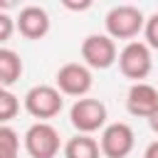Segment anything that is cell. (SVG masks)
I'll return each instance as SVG.
<instances>
[{
	"label": "cell",
	"instance_id": "cell-18",
	"mask_svg": "<svg viewBox=\"0 0 158 158\" xmlns=\"http://www.w3.org/2000/svg\"><path fill=\"white\" fill-rule=\"evenodd\" d=\"M148 126L153 128V133H158V106H156V111L148 116Z\"/></svg>",
	"mask_w": 158,
	"mask_h": 158
},
{
	"label": "cell",
	"instance_id": "cell-19",
	"mask_svg": "<svg viewBox=\"0 0 158 158\" xmlns=\"http://www.w3.org/2000/svg\"><path fill=\"white\" fill-rule=\"evenodd\" d=\"M69 10H86V7H91V2H79V5H74V2H64Z\"/></svg>",
	"mask_w": 158,
	"mask_h": 158
},
{
	"label": "cell",
	"instance_id": "cell-12",
	"mask_svg": "<svg viewBox=\"0 0 158 158\" xmlns=\"http://www.w3.org/2000/svg\"><path fill=\"white\" fill-rule=\"evenodd\" d=\"M22 77V59L15 49L0 47V86H10Z\"/></svg>",
	"mask_w": 158,
	"mask_h": 158
},
{
	"label": "cell",
	"instance_id": "cell-9",
	"mask_svg": "<svg viewBox=\"0 0 158 158\" xmlns=\"http://www.w3.org/2000/svg\"><path fill=\"white\" fill-rule=\"evenodd\" d=\"M52 27V20L47 15L44 7L40 5H25L20 10V15L15 17V30L25 37V40H42Z\"/></svg>",
	"mask_w": 158,
	"mask_h": 158
},
{
	"label": "cell",
	"instance_id": "cell-1",
	"mask_svg": "<svg viewBox=\"0 0 158 158\" xmlns=\"http://www.w3.org/2000/svg\"><path fill=\"white\" fill-rule=\"evenodd\" d=\"M106 35L116 42V40H128L133 42V37H138V32H143L146 27V17L136 5H116L106 12Z\"/></svg>",
	"mask_w": 158,
	"mask_h": 158
},
{
	"label": "cell",
	"instance_id": "cell-5",
	"mask_svg": "<svg viewBox=\"0 0 158 158\" xmlns=\"http://www.w3.org/2000/svg\"><path fill=\"white\" fill-rule=\"evenodd\" d=\"M62 106H64V99H62V91L57 86L37 84L25 94V111L30 116H35L37 121L54 118L62 111Z\"/></svg>",
	"mask_w": 158,
	"mask_h": 158
},
{
	"label": "cell",
	"instance_id": "cell-3",
	"mask_svg": "<svg viewBox=\"0 0 158 158\" xmlns=\"http://www.w3.org/2000/svg\"><path fill=\"white\" fill-rule=\"evenodd\" d=\"M22 143H25V151L30 158H54L62 148V141H59V131L49 123V121H37L32 123L25 136H22Z\"/></svg>",
	"mask_w": 158,
	"mask_h": 158
},
{
	"label": "cell",
	"instance_id": "cell-20",
	"mask_svg": "<svg viewBox=\"0 0 158 158\" xmlns=\"http://www.w3.org/2000/svg\"><path fill=\"white\" fill-rule=\"evenodd\" d=\"M2 94H5V86H0V96H2Z\"/></svg>",
	"mask_w": 158,
	"mask_h": 158
},
{
	"label": "cell",
	"instance_id": "cell-4",
	"mask_svg": "<svg viewBox=\"0 0 158 158\" xmlns=\"http://www.w3.org/2000/svg\"><path fill=\"white\" fill-rule=\"evenodd\" d=\"M118 69L126 79H133V84L143 81L148 74H151V67H153V57H151V47L146 42H126V47L118 52Z\"/></svg>",
	"mask_w": 158,
	"mask_h": 158
},
{
	"label": "cell",
	"instance_id": "cell-10",
	"mask_svg": "<svg viewBox=\"0 0 158 158\" xmlns=\"http://www.w3.org/2000/svg\"><path fill=\"white\" fill-rule=\"evenodd\" d=\"M158 106V89L153 84H146V81H138L128 89L126 94V109L131 116H138V118H148Z\"/></svg>",
	"mask_w": 158,
	"mask_h": 158
},
{
	"label": "cell",
	"instance_id": "cell-11",
	"mask_svg": "<svg viewBox=\"0 0 158 158\" xmlns=\"http://www.w3.org/2000/svg\"><path fill=\"white\" fill-rule=\"evenodd\" d=\"M64 158H101V148L91 136L77 133L64 143Z\"/></svg>",
	"mask_w": 158,
	"mask_h": 158
},
{
	"label": "cell",
	"instance_id": "cell-16",
	"mask_svg": "<svg viewBox=\"0 0 158 158\" xmlns=\"http://www.w3.org/2000/svg\"><path fill=\"white\" fill-rule=\"evenodd\" d=\"M15 32V20L7 15V12H0V44L7 42Z\"/></svg>",
	"mask_w": 158,
	"mask_h": 158
},
{
	"label": "cell",
	"instance_id": "cell-15",
	"mask_svg": "<svg viewBox=\"0 0 158 158\" xmlns=\"http://www.w3.org/2000/svg\"><path fill=\"white\" fill-rule=\"evenodd\" d=\"M143 35H146V44H148L151 49H158V12H153V15L146 20Z\"/></svg>",
	"mask_w": 158,
	"mask_h": 158
},
{
	"label": "cell",
	"instance_id": "cell-8",
	"mask_svg": "<svg viewBox=\"0 0 158 158\" xmlns=\"http://www.w3.org/2000/svg\"><path fill=\"white\" fill-rule=\"evenodd\" d=\"M81 59L89 69H109L118 59L116 42L109 35H89L81 42Z\"/></svg>",
	"mask_w": 158,
	"mask_h": 158
},
{
	"label": "cell",
	"instance_id": "cell-6",
	"mask_svg": "<svg viewBox=\"0 0 158 158\" xmlns=\"http://www.w3.org/2000/svg\"><path fill=\"white\" fill-rule=\"evenodd\" d=\"M54 81H57V89L62 91V96H77V99H84L94 84L91 69L81 62H67L64 67H59Z\"/></svg>",
	"mask_w": 158,
	"mask_h": 158
},
{
	"label": "cell",
	"instance_id": "cell-14",
	"mask_svg": "<svg viewBox=\"0 0 158 158\" xmlns=\"http://www.w3.org/2000/svg\"><path fill=\"white\" fill-rule=\"evenodd\" d=\"M20 111V99L12 91H5L0 96V126H7Z\"/></svg>",
	"mask_w": 158,
	"mask_h": 158
},
{
	"label": "cell",
	"instance_id": "cell-13",
	"mask_svg": "<svg viewBox=\"0 0 158 158\" xmlns=\"http://www.w3.org/2000/svg\"><path fill=\"white\" fill-rule=\"evenodd\" d=\"M20 153V136L10 126H0V158H17Z\"/></svg>",
	"mask_w": 158,
	"mask_h": 158
},
{
	"label": "cell",
	"instance_id": "cell-17",
	"mask_svg": "<svg viewBox=\"0 0 158 158\" xmlns=\"http://www.w3.org/2000/svg\"><path fill=\"white\" fill-rule=\"evenodd\" d=\"M143 158H158V141H153V143H148V148H146V153H143Z\"/></svg>",
	"mask_w": 158,
	"mask_h": 158
},
{
	"label": "cell",
	"instance_id": "cell-2",
	"mask_svg": "<svg viewBox=\"0 0 158 158\" xmlns=\"http://www.w3.org/2000/svg\"><path fill=\"white\" fill-rule=\"evenodd\" d=\"M106 118H109V111L99 99L84 96V99H77L69 109L72 126L77 128V133H84V136H91L94 131H104Z\"/></svg>",
	"mask_w": 158,
	"mask_h": 158
},
{
	"label": "cell",
	"instance_id": "cell-7",
	"mask_svg": "<svg viewBox=\"0 0 158 158\" xmlns=\"http://www.w3.org/2000/svg\"><path fill=\"white\" fill-rule=\"evenodd\" d=\"M133 143H136L133 128L123 121L104 126L101 138H99V148H101L104 158H126L133 151Z\"/></svg>",
	"mask_w": 158,
	"mask_h": 158
}]
</instances>
